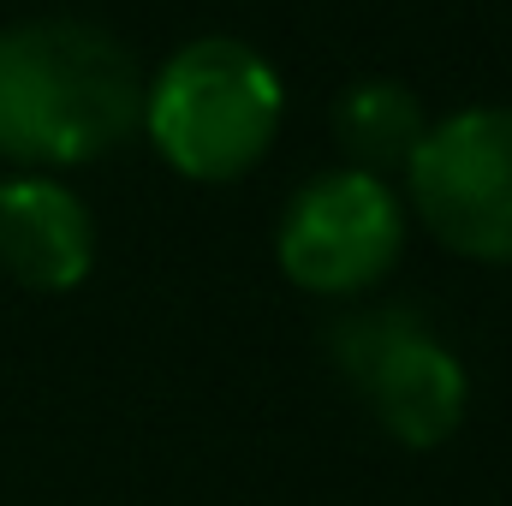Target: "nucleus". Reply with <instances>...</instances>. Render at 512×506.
I'll list each match as a JSON object with an SVG mask.
<instances>
[{"label": "nucleus", "mask_w": 512, "mask_h": 506, "mask_svg": "<svg viewBox=\"0 0 512 506\" xmlns=\"http://www.w3.org/2000/svg\"><path fill=\"white\" fill-rule=\"evenodd\" d=\"M143 126V72L90 18H24L0 30V155L18 167H84Z\"/></svg>", "instance_id": "f257e3e1"}, {"label": "nucleus", "mask_w": 512, "mask_h": 506, "mask_svg": "<svg viewBox=\"0 0 512 506\" xmlns=\"http://www.w3.org/2000/svg\"><path fill=\"white\" fill-rule=\"evenodd\" d=\"M286 120L280 72L239 36L185 42L143 78V126L161 161L197 185H233L274 149Z\"/></svg>", "instance_id": "f03ea898"}, {"label": "nucleus", "mask_w": 512, "mask_h": 506, "mask_svg": "<svg viewBox=\"0 0 512 506\" xmlns=\"http://www.w3.org/2000/svg\"><path fill=\"white\" fill-rule=\"evenodd\" d=\"M328 358L340 381L364 399L376 429L399 447H441L471 405V381L459 352L429 328V316L405 304L352 310L328 328Z\"/></svg>", "instance_id": "7ed1b4c3"}, {"label": "nucleus", "mask_w": 512, "mask_h": 506, "mask_svg": "<svg viewBox=\"0 0 512 506\" xmlns=\"http://www.w3.org/2000/svg\"><path fill=\"white\" fill-rule=\"evenodd\" d=\"M411 215L465 262H512V108L429 120L405 167Z\"/></svg>", "instance_id": "20e7f679"}, {"label": "nucleus", "mask_w": 512, "mask_h": 506, "mask_svg": "<svg viewBox=\"0 0 512 506\" xmlns=\"http://www.w3.org/2000/svg\"><path fill=\"white\" fill-rule=\"evenodd\" d=\"M399 251H405V203L393 179L358 167H328L310 185H298L274 233L286 280L316 298H358L382 286Z\"/></svg>", "instance_id": "39448f33"}, {"label": "nucleus", "mask_w": 512, "mask_h": 506, "mask_svg": "<svg viewBox=\"0 0 512 506\" xmlns=\"http://www.w3.org/2000/svg\"><path fill=\"white\" fill-rule=\"evenodd\" d=\"M0 268L30 292H72L96 268V221L84 197L48 173L0 185Z\"/></svg>", "instance_id": "423d86ee"}, {"label": "nucleus", "mask_w": 512, "mask_h": 506, "mask_svg": "<svg viewBox=\"0 0 512 506\" xmlns=\"http://www.w3.org/2000/svg\"><path fill=\"white\" fill-rule=\"evenodd\" d=\"M423 131H429L423 102L393 78H364V84L340 90V102H334V143L346 149V167L376 173V179H393V173L405 179Z\"/></svg>", "instance_id": "0eeeda50"}]
</instances>
